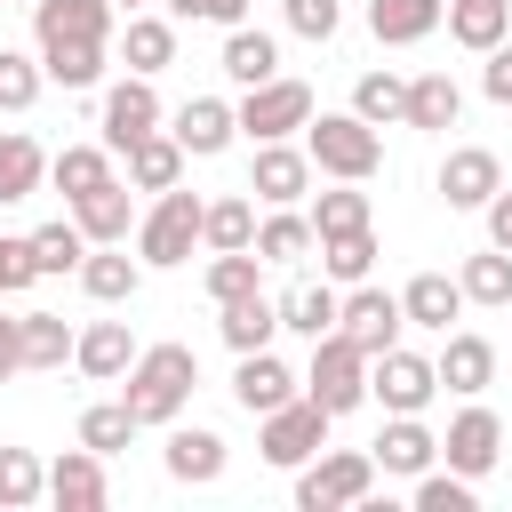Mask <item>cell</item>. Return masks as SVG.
Segmentation results:
<instances>
[{"instance_id": "53", "label": "cell", "mask_w": 512, "mask_h": 512, "mask_svg": "<svg viewBox=\"0 0 512 512\" xmlns=\"http://www.w3.org/2000/svg\"><path fill=\"white\" fill-rule=\"evenodd\" d=\"M8 376H24V320L0 312V384H8Z\"/></svg>"}, {"instance_id": "24", "label": "cell", "mask_w": 512, "mask_h": 512, "mask_svg": "<svg viewBox=\"0 0 512 512\" xmlns=\"http://www.w3.org/2000/svg\"><path fill=\"white\" fill-rule=\"evenodd\" d=\"M448 24V0H368V32L384 48H416Z\"/></svg>"}, {"instance_id": "2", "label": "cell", "mask_w": 512, "mask_h": 512, "mask_svg": "<svg viewBox=\"0 0 512 512\" xmlns=\"http://www.w3.org/2000/svg\"><path fill=\"white\" fill-rule=\"evenodd\" d=\"M304 152H312L320 176H344V184H368L384 168V136L360 112H312L304 120Z\"/></svg>"}, {"instance_id": "44", "label": "cell", "mask_w": 512, "mask_h": 512, "mask_svg": "<svg viewBox=\"0 0 512 512\" xmlns=\"http://www.w3.org/2000/svg\"><path fill=\"white\" fill-rule=\"evenodd\" d=\"M304 216H312V232H320V240H336V232H360V224H376V216H368V192H360V184H344V176H336V192H320V200H312Z\"/></svg>"}, {"instance_id": "38", "label": "cell", "mask_w": 512, "mask_h": 512, "mask_svg": "<svg viewBox=\"0 0 512 512\" xmlns=\"http://www.w3.org/2000/svg\"><path fill=\"white\" fill-rule=\"evenodd\" d=\"M320 272H328L336 288H360V280L376 272V224H360V232H336V240H320Z\"/></svg>"}, {"instance_id": "16", "label": "cell", "mask_w": 512, "mask_h": 512, "mask_svg": "<svg viewBox=\"0 0 512 512\" xmlns=\"http://www.w3.org/2000/svg\"><path fill=\"white\" fill-rule=\"evenodd\" d=\"M160 464H168V480L176 488H208V480H224V432H208V424H168V448H160Z\"/></svg>"}, {"instance_id": "14", "label": "cell", "mask_w": 512, "mask_h": 512, "mask_svg": "<svg viewBox=\"0 0 512 512\" xmlns=\"http://www.w3.org/2000/svg\"><path fill=\"white\" fill-rule=\"evenodd\" d=\"M304 392V376L264 344V352H240V368H232V400L248 408V416H272V408H288Z\"/></svg>"}, {"instance_id": "34", "label": "cell", "mask_w": 512, "mask_h": 512, "mask_svg": "<svg viewBox=\"0 0 512 512\" xmlns=\"http://www.w3.org/2000/svg\"><path fill=\"white\" fill-rule=\"evenodd\" d=\"M312 248H320V232H312L304 208H272V216L256 224V256H264V264H304Z\"/></svg>"}, {"instance_id": "32", "label": "cell", "mask_w": 512, "mask_h": 512, "mask_svg": "<svg viewBox=\"0 0 512 512\" xmlns=\"http://www.w3.org/2000/svg\"><path fill=\"white\" fill-rule=\"evenodd\" d=\"M504 32H512V0H448V40H456V48L488 56Z\"/></svg>"}, {"instance_id": "33", "label": "cell", "mask_w": 512, "mask_h": 512, "mask_svg": "<svg viewBox=\"0 0 512 512\" xmlns=\"http://www.w3.org/2000/svg\"><path fill=\"white\" fill-rule=\"evenodd\" d=\"M456 112H464V88H456L448 72H416V80H408V128L440 136V128H456Z\"/></svg>"}, {"instance_id": "10", "label": "cell", "mask_w": 512, "mask_h": 512, "mask_svg": "<svg viewBox=\"0 0 512 512\" xmlns=\"http://www.w3.org/2000/svg\"><path fill=\"white\" fill-rule=\"evenodd\" d=\"M168 112H160V88L144 80V72H128V80H112L104 88V104H96V128H104V144L112 152H128L136 136H152Z\"/></svg>"}, {"instance_id": "6", "label": "cell", "mask_w": 512, "mask_h": 512, "mask_svg": "<svg viewBox=\"0 0 512 512\" xmlns=\"http://www.w3.org/2000/svg\"><path fill=\"white\" fill-rule=\"evenodd\" d=\"M304 392L328 408V416H352L360 400H368V352L336 328V336H320L312 344V368H304Z\"/></svg>"}, {"instance_id": "37", "label": "cell", "mask_w": 512, "mask_h": 512, "mask_svg": "<svg viewBox=\"0 0 512 512\" xmlns=\"http://www.w3.org/2000/svg\"><path fill=\"white\" fill-rule=\"evenodd\" d=\"M104 48H112V40H48L40 64H48L56 88H96V80H104Z\"/></svg>"}, {"instance_id": "29", "label": "cell", "mask_w": 512, "mask_h": 512, "mask_svg": "<svg viewBox=\"0 0 512 512\" xmlns=\"http://www.w3.org/2000/svg\"><path fill=\"white\" fill-rule=\"evenodd\" d=\"M120 160H128V184H136V192H168V184H184V160H192V152H184L168 128H152V136H136Z\"/></svg>"}, {"instance_id": "39", "label": "cell", "mask_w": 512, "mask_h": 512, "mask_svg": "<svg viewBox=\"0 0 512 512\" xmlns=\"http://www.w3.org/2000/svg\"><path fill=\"white\" fill-rule=\"evenodd\" d=\"M200 248L208 256H224V248H256V208L232 192V200H208V216H200Z\"/></svg>"}, {"instance_id": "9", "label": "cell", "mask_w": 512, "mask_h": 512, "mask_svg": "<svg viewBox=\"0 0 512 512\" xmlns=\"http://www.w3.org/2000/svg\"><path fill=\"white\" fill-rule=\"evenodd\" d=\"M440 456H448L464 480H488V472L504 464V416H496L488 400L456 408V416H448V432H440Z\"/></svg>"}, {"instance_id": "46", "label": "cell", "mask_w": 512, "mask_h": 512, "mask_svg": "<svg viewBox=\"0 0 512 512\" xmlns=\"http://www.w3.org/2000/svg\"><path fill=\"white\" fill-rule=\"evenodd\" d=\"M256 288H264V256H256V248H224V256H208V296H216V304L256 296Z\"/></svg>"}, {"instance_id": "47", "label": "cell", "mask_w": 512, "mask_h": 512, "mask_svg": "<svg viewBox=\"0 0 512 512\" xmlns=\"http://www.w3.org/2000/svg\"><path fill=\"white\" fill-rule=\"evenodd\" d=\"M40 88H48V64L24 48H0V112H32Z\"/></svg>"}, {"instance_id": "26", "label": "cell", "mask_w": 512, "mask_h": 512, "mask_svg": "<svg viewBox=\"0 0 512 512\" xmlns=\"http://www.w3.org/2000/svg\"><path fill=\"white\" fill-rule=\"evenodd\" d=\"M72 216H80V232H88V240H128V232H136V184H128V176H112V184L80 192V200H72Z\"/></svg>"}, {"instance_id": "13", "label": "cell", "mask_w": 512, "mask_h": 512, "mask_svg": "<svg viewBox=\"0 0 512 512\" xmlns=\"http://www.w3.org/2000/svg\"><path fill=\"white\" fill-rule=\"evenodd\" d=\"M432 192H440L448 208H488V200L504 192V160H496L488 144H456V152L440 160V176H432Z\"/></svg>"}, {"instance_id": "17", "label": "cell", "mask_w": 512, "mask_h": 512, "mask_svg": "<svg viewBox=\"0 0 512 512\" xmlns=\"http://www.w3.org/2000/svg\"><path fill=\"white\" fill-rule=\"evenodd\" d=\"M216 72H224L232 88H264V80H280V40H272L264 24H232L224 48H216Z\"/></svg>"}, {"instance_id": "8", "label": "cell", "mask_w": 512, "mask_h": 512, "mask_svg": "<svg viewBox=\"0 0 512 512\" xmlns=\"http://www.w3.org/2000/svg\"><path fill=\"white\" fill-rule=\"evenodd\" d=\"M240 136L248 144H280V136H304L312 120V88L304 80H264V88H240Z\"/></svg>"}, {"instance_id": "27", "label": "cell", "mask_w": 512, "mask_h": 512, "mask_svg": "<svg viewBox=\"0 0 512 512\" xmlns=\"http://www.w3.org/2000/svg\"><path fill=\"white\" fill-rule=\"evenodd\" d=\"M336 312H344L336 280H296V288L280 296V328H288V336H304V344L336 336Z\"/></svg>"}, {"instance_id": "15", "label": "cell", "mask_w": 512, "mask_h": 512, "mask_svg": "<svg viewBox=\"0 0 512 512\" xmlns=\"http://www.w3.org/2000/svg\"><path fill=\"white\" fill-rule=\"evenodd\" d=\"M168 136H176L192 160H216V152L240 136V112H232L224 96H184V104L168 112Z\"/></svg>"}, {"instance_id": "55", "label": "cell", "mask_w": 512, "mask_h": 512, "mask_svg": "<svg viewBox=\"0 0 512 512\" xmlns=\"http://www.w3.org/2000/svg\"><path fill=\"white\" fill-rule=\"evenodd\" d=\"M112 8H128V16H136V8H152V0H112Z\"/></svg>"}, {"instance_id": "54", "label": "cell", "mask_w": 512, "mask_h": 512, "mask_svg": "<svg viewBox=\"0 0 512 512\" xmlns=\"http://www.w3.org/2000/svg\"><path fill=\"white\" fill-rule=\"evenodd\" d=\"M480 216H488V248H504V256H512V192H496Z\"/></svg>"}, {"instance_id": "45", "label": "cell", "mask_w": 512, "mask_h": 512, "mask_svg": "<svg viewBox=\"0 0 512 512\" xmlns=\"http://www.w3.org/2000/svg\"><path fill=\"white\" fill-rule=\"evenodd\" d=\"M24 320V368H64L72 360V328H64V312H16Z\"/></svg>"}, {"instance_id": "48", "label": "cell", "mask_w": 512, "mask_h": 512, "mask_svg": "<svg viewBox=\"0 0 512 512\" xmlns=\"http://www.w3.org/2000/svg\"><path fill=\"white\" fill-rule=\"evenodd\" d=\"M416 512H480V488L448 464V472H416Z\"/></svg>"}, {"instance_id": "11", "label": "cell", "mask_w": 512, "mask_h": 512, "mask_svg": "<svg viewBox=\"0 0 512 512\" xmlns=\"http://www.w3.org/2000/svg\"><path fill=\"white\" fill-rule=\"evenodd\" d=\"M336 328L376 360V352H392L400 344V328H408V312H400V296L392 288H376V280H360V288H344V312H336Z\"/></svg>"}, {"instance_id": "7", "label": "cell", "mask_w": 512, "mask_h": 512, "mask_svg": "<svg viewBox=\"0 0 512 512\" xmlns=\"http://www.w3.org/2000/svg\"><path fill=\"white\" fill-rule=\"evenodd\" d=\"M432 392H440V368H432L424 352L392 344V352H376V360H368V400H376L384 416H424V408H432Z\"/></svg>"}, {"instance_id": "30", "label": "cell", "mask_w": 512, "mask_h": 512, "mask_svg": "<svg viewBox=\"0 0 512 512\" xmlns=\"http://www.w3.org/2000/svg\"><path fill=\"white\" fill-rule=\"evenodd\" d=\"M400 312H408V328L448 336V320L464 312V280H448V272H416V280L400 288Z\"/></svg>"}, {"instance_id": "36", "label": "cell", "mask_w": 512, "mask_h": 512, "mask_svg": "<svg viewBox=\"0 0 512 512\" xmlns=\"http://www.w3.org/2000/svg\"><path fill=\"white\" fill-rule=\"evenodd\" d=\"M48 184H56L64 200H80V192L112 184V144H64V152L48 160Z\"/></svg>"}, {"instance_id": "28", "label": "cell", "mask_w": 512, "mask_h": 512, "mask_svg": "<svg viewBox=\"0 0 512 512\" xmlns=\"http://www.w3.org/2000/svg\"><path fill=\"white\" fill-rule=\"evenodd\" d=\"M216 312H224L216 336L232 344V360H240V352H264V344L280 336V296H264V288H256V296H232V304H216Z\"/></svg>"}, {"instance_id": "43", "label": "cell", "mask_w": 512, "mask_h": 512, "mask_svg": "<svg viewBox=\"0 0 512 512\" xmlns=\"http://www.w3.org/2000/svg\"><path fill=\"white\" fill-rule=\"evenodd\" d=\"M48 496V464L32 448H0V512H32Z\"/></svg>"}, {"instance_id": "52", "label": "cell", "mask_w": 512, "mask_h": 512, "mask_svg": "<svg viewBox=\"0 0 512 512\" xmlns=\"http://www.w3.org/2000/svg\"><path fill=\"white\" fill-rule=\"evenodd\" d=\"M480 96H488V104H512V40H496V48L480 56Z\"/></svg>"}, {"instance_id": "51", "label": "cell", "mask_w": 512, "mask_h": 512, "mask_svg": "<svg viewBox=\"0 0 512 512\" xmlns=\"http://www.w3.org/2000/svg\"><path fill=\"white\" fill-rule=\"evenodd\" d=\"M40 280V264H32V232L24 240H0V296H24Z\"/></svg>"}, {"instance_id": "49", "label": "cell", "mask_w": 512, "mask_h": 512, "mask_svg": "<svg viewBox=\"0 0 512 512\" xmlns=\"http://www.w3.org/2000/svg\"><path fill=\"white\" fill-rule=\"evenodd\" d=\"M280 16H288L296 40H336V24H344L336 0H280Z\"/></svg>"}, {"instance_id": "1", "label": "cell", "mask_w": 512, "mask_h": 512, "mask_svg": "<svg viewBox=\"0 0 512 512\" xmlns=\"http://www.w3.org/2000/svg\"><path fill=\"white\" fill-rule=\"evenodd\" d=\"M192 392H200V352L192 344H144L120 376V400L136 408V424H176Z\"/></svg>"}, {"instance_id": "12", "label": "cell", "mask_w": 512, "mask_h": 512, "mask_svg": "<svg viewBox=\"0 0 512 512\" xmlns=\"http://www.w3.org/2000/svg\"><path fill=\"white\" fill-rule=\"evenodd\" d=\"M312 176H320L312 152L288 144V136H280V144H256V160H248V192H256L264 208H296V200L312 192Z\"/></svg>"}, {"instance_id": "4", "label": "cell", "mask_w": 512, "mask_h": 512, "mask_svg": "<svg viewBox=\"0 0 512 512\" xmlns=\"http://www.w3.org/2000/svg\"><path fill=\"white\" fill-rule=\"evenodd\" d=\"M376 496V448H328L296 464V512H344Z\"/></svg>"}, {"instance_id": "40", "label": "cell", "mask_w": 512, "mask_h": 512, "mask_svg": "<svg viewBox=\"0 0 512 512\" xmlns=\"http://www.w3.org/2000/svg\"><path fill=\"white\" fill-rule=\"evenodd\" d=\"M88 248H96V240L80 232V216H56V224L32 232V264H40V280H48V272H80Z\"/></svg>"}, {"instance_id": "23", "label": "cell", "mask_w": 512, "mask_h": 512, "mask_svg": "<svg viewBox=\"0 0 512 512\" xmlns=\"http://www.w3.org/2000/svg\"><path fill=\"white\" fill-rule=\"evenodd\" d=\"M32 40H112V0H32Z\"/></svg>"}, {"instance_id": "25", "label": "cell", "mask_w": 512, "mask_h": 512, "mask_svg": "<svg viewBox=\"0 0 512 512\" xmlns=\"http://www.w3.org/2000/svg\"><path fill=\"white\" fill-rule=\"evenodd\" d=\"M120 56H128V72L160 80V72L176 64V16H168V8H160V16H152V8H136V16H128V32H120Z\"/></svg>"}, {"instance_id": "3", "label": "cell", "mask_w": 512, "mask_h": 512, "mask_svg": "<svg viewBox=\"0 0 512 512\" xmlns=\"http://www.w3.org/2000/svg\"><path fill=\"white\" fill-rule=\"evenodd\" d=\"M200 216H208V200H200V192H184V184L152 192V208L136 216V256H144L152 272L192 264V248H200Z\"/></svg>"}, {"instance_id": "20", "label": "cell", "mask_w": 512, "mask_h": 512, "mask_svg": "<svg viewBox=\"0 0 512 512\" xmlns=\"http://www.w3.org/2000/svg\"><path fill=\"white\" fill-rule=\"evenodd\" d=\"M440 392H456V400H480L488 384H496V344L488 336H472V328H456L448 344H440Z\"/></svg>"}, {"instance_id": "41", "label": "cell", "mask_w": 512, "mask_h": 512, "mask_svg": "<svg viewBox=\"0 0 512 512\" xmlns=\"http://www.w3.org/2000/svg\"><path fill=\"white\" fill-rule=\"evenodd\" d=\"M136 432H144V424H136V408H128V400H88V408H80V440H88L96 456H120Z\"/></svg>"}, {"instance_id": "5", "label": "cell", "mask_w": 512, "mask_h": 512, "mask_svg": "<svg viewBox=\"0 0 512 512\" xmlns=\"http://www.w3.org/2000/svg\"><path fill=\"white\" fill-rule=\"evenodd\" d=\"M328 408L312 400V392H296L288 408H272V416H256V448H264V464H280V472H296V464H312L320 448H328Z\"/></svg>"}, {"instance_id": "42", "label": "cell", "mask_w": 512, "mask_h": 512, "mask_svg": "<svg viewBox=\"0 0 512 512\" xmlns=\"http://www.w3.org/2000/svg\"><path fill=\"white\" fill-rule=\"evenodd\" d=\"M464 304H488V312H504L512 304V256L504 248H480V256H464Z\"/></svg>"}, {"instance_id": "19", "label": "cell", "mask_w": 512, "mask_h": 512, "mask_svg": "<svg viewBox=\"0 0 512 512\" xmlns=\"http://www.w3.org/2000/svg\"><path fill=\"white\" fill-rule=\"evenodd\" d=\"M136 352H144V344L128 336V320H88V328H80V344H72V368H80L88 384H120Z\"/></svg>"}, {"instance_id": "50", "label": "cell", "mask_w": 512, "mask_h": 512, "mask_svg": "<svg viewBox=\"0 0 512 512\" xmlns=\"http://www.w3.org/2000/svg\"><path fill=\"white\" fill-rule=\"evenodd\" d=\"M160 8H168L176 24H224V32L248 24V0H160Z\"/></svg>"}, {"instance_id": "35", "label": "cell", "mask_w": 512, "mask_h": 512, "mask_svg": "<svg viewBox=\"0 0 512 512\" xmlns=\"http://www.w3.org/2000/svg\"><path fill=\"white\" fill-rule=\"evenodd\" d=\"M352 112L368 128H408V80L400 72H360L352 80Z\"/></svg>"}, {"instance_id": "22", "label": "cell", "mask_w": 512, "mask_h": 512, "mask_svg": "<svg viewBox=\"0 0 512 512\" xmlns=\"http://www.w3.org/2000/svg\"><path fill=\"white\" fill-rule=\"evenodd\" d=\"M112 496V480H104V456L80 440V448H64L56 464H48V504H64V512H96Z\"/></svg>"}, {"instance_id": "31", "label": "cell", "mask_w": 512, "mask_h": 512, "mask_svg": "<svg viewBox=\"0 0 512 512\" xmlns=\"http://www.w3.org/2000/svg\"><path fill=\"white\" fill-rule=\"evenodd\" d=\"M40 184H48V152H40L24 128H0V208L32 200Z\"/></svg>"}, {"instance_id": "18", "label": "cell", "mask_w": 512, "mask_h": 512, "mask_svg": "<svg viewBox=\"0 0 512 512\" xmlns=\"http://www.w3.org/2000/svg\"><path fill=\"white\" fill-rule=\"evenodd\" d=\"M144 256H128V240H96L88 256H80V288L96 296V304H128L136 288H144Z\"/></svg>"}, {"instance_id": "56", "label": "cell", "mask_w": 512, "mask_h": 512, "mask_svg": "<svg viewBox=\"0 0 512 512\" xmlns=\"http://www.w3.org/2000/svg\"><path fill=\"white\" fill-rule=\"evenodd\" d=\"M24 8H32V0H24Z\"/></svg>"}, {"instance_id": "21", "label": "cell", "mask_w": 512, "mask_h": 512, "mask_svg": "<svg viewBox=\"0 0 512 512\" xmlns=\"http://www.w3.org/2000/svg\"><path fill=\"white\" fill-rule=\"evenodd\" d=\"M432 464H440V432H432L424 416H384V432H376V472L416 480V472H432Z\"/></svg>"}]
</instances>
